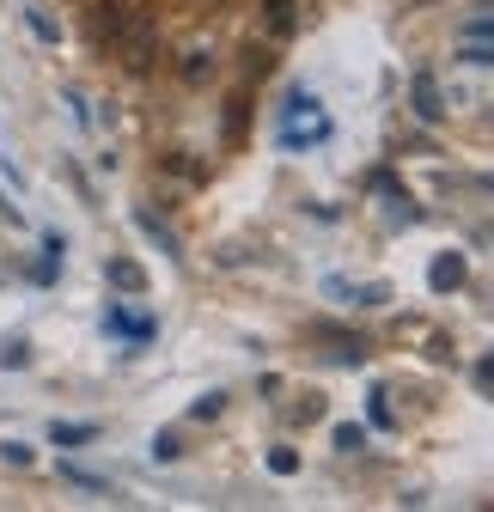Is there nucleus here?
Returning a JSON list of instances; mask_svg holds the SVG:
<instances>
[{
    "label": "nucleus",
    "instance_id": "nucleus-1",
    "mask_svg": "<svg viewBox=\"0 0 494 512\" xmlns=\"http://www.w3.org/2000/svg\"><path fill=\"white\" fill-rule=\"evenodd\" d=\"M110 55H116L129 74H147V68H153V55H159V25H153V13L129 7V19H122V31H116Z\"/></svg>",
    "mask_w": 494,
    "mask_h": 512
},
{
    "label": "nucleus",
    "instance_id": "nucleus-2",
    "mask_svg": "<svg viewBox=\"0 0 494 512\" xmlns=\"http://www.w3.org/2000/svg\"><path fill=\"white\" fill-rule=\"evenodd\" d=\"M122 19H129V7H122V0H98V7L86 13V37H92L98 49H110L116 31H122Z\"/></svg>",
    "mask_w": 494,
    "mask_h": 512
},
{
    "label": "nucleus",
    "instance_id": "nucleus-3",
    "mask_svg": "<svg viewBox=\"0 0 494 512\" xmlns=\"http://www.w3.org/2000/svg\"><path fill=\"white\" fill-rule=\"evenodd\" d=\"M299 31V0H263V37H293Z\"/></svg>",
    "mask_w": 494,
    "mask_h": 512
},
{
    "label": "nucleus",
    "instance_id": "nucleus-4",
    "mask_svg": "<svg viewBox=\"0 0 494 512\" xmlns=\"http://www.w3.org/2000/svg\"><path fill=\"white\" fill-rule=\"evenodd\" d=\"M427 281H434L440 293H446V287H464V256H440V263H434V275H427Z\"/></svg>",
    "mask_w": 494,
    "mask_h": 512
},
{
    "label": "nucleus",
    "instance_id": "nucleus-5",
    "mask_svg": "<svg viewBox=\"0 0 494 512\" xmlns=\"http://www.w3.org/2000/svg\"><path fill=\"white\" fill-rule=\"evenodd\" d=\"M415 110L434 122L440 116V98H434V74H415Z\"/></svg>",
    "mask_w": 494,
    "mask_h": 512
},
{
    "label": "nucleus",
    "instance_id": "nucleus-6",
    "mask_svg": "<svg viewBox=\"0 0 494 512\" xmlns=\"http://www.w3.org/2000/svg\"><path fill=\"white\" fill-rule=\"evenodd\" d=\"M244 122H251V98L238 92V98L226 104V141H238V135H244Z\"/></svg>",
    "mask_w": 494,
    "mask_h": 512
},
{
    "label": "nucleus",
    "instance_id": "nucleus-7",
    "mask_svg": "<svg viewBox=\"0 0 494 512\" xmlns=\"http://www.w3.org/2000/svg\"><path fill=\"white\" fill-rule=\"evenodd\" d=\"M110 281H116V287H129V293H141V287H147V275H141L135 263H110Z\"/></svg>",
    "mask_w": 494,
    "mask_h": 512
},
{
    "label": "nucleus",
    "instance_id": "nucleus-8",
    "mask_svg": "<svg viewBox=\"0 0 494 512\" xmlns=\"http://www.w3.org/2000/svg\"><path fill=\"white\" fill-rule=\"evenodd\" d=\"M183 80H208V49H190V61H183Z\"/></svg>",
    "mask_w": 494,
    "mask_h": 512
},
{
    "label": "nucleus",
    "instance_id": "nucleus-9",
    "mask_svg": "<svg viewBox=\"0 0 494 512\" xmlns=\"http://www.w3.org/2000/svg\"><path fill=\"white\" fill-rule=\"evenodd\" d=\"M98 427L92 421H80V427H55V445H80V439H92Z\"/></svg>",
    "mask_w": 494,
    "mask_h": 512
},
{
    "label": "nucleus",
    "instance_id": "nucleus-10",
    "mask_svg": "<svg viewBox=\"0 0 494 512\" xmlns=\"http://www.w3.org/2000/svg\"><path fill=\"white\" fill-rule=\"evenodd\" d=\"M336 445H342V452H360L366 433H360V427H336Z\"/></svg>",
    "mask_w": 494,
    "mask_h": 512
},
{
    "label": "nucleus",
    "instance_id": "nucleus-11",
    "mask_svg": "<svg viewBox=\"0 0 494 512\" xmlns=\"http://www.w3.org/2000/svg\"><path fill=\"white\" fill-rule=\"evenodd\" d=\"M269 470H275V476H293V470H299V458H293V452H275V458H269Z\"/></svg>",
    "mask_w": 494,
    "mask_h": 512
},
{
    "label": "nucleus",
    "instance_id": "nucleus-12",
    "mask_svg": "<svg viewBox=\"0 0 494 512\" xmlns=\"http://www.w3.org/2000/svg\"><path fill=\"white\" fill-rule=\"evenodd\" d=\"M409 7H421V0H409Z\"/></svg>",
    "mask_w": 494,
    "mask_h": 512
}]
</instances>
